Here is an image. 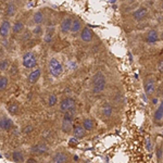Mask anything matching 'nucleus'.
Returning a JSON list of instances; mask_svg holds the SVG:
<instances>
[{"mask_svg":"<svg viewBox=\"0 0 163 163\" xmlns=\"http://www.w3.org/2000/svg\"><path fill=\"white\" fill-rule=\"evenodd\" d=\"M106 87H107L106 76L104 75L102 72H97L93 75V82H91V91H93V93L99 95V93H104Z\"/></svg>","mask_w":163,"mask_h":163,"instance_id":"obj_1","label":"nucleus"},{"mask_svg":"<svg viewBox=\"0 0 163 163\" xmlns=\"http://www.w3.org/2000/svg\"><path fill=\"white\" fill-rule=\"evenodd\" d=\"M75 112H76L75 107L70 109L69 111L64 112V115H63V119H62V124H61V131H62L64 134H70V133H72L73 117L75 115Z\"/></svg>","mask_w":163,"mask_h":163,"instance_id":"obj_2","label":"nucleus"},{"mask_svg":"<svg viewBox=\"0 0 163 163\" xmlns=\"http://www.w3.org/2000/svg\"><path fill=\"white\" fill-rule=\"evenodd\" d=\"M48 70L52 77L59 78L63 73V65L57 58H50V60L48 61Z\"/></svg>","mask_w":163,"mask_h":163,"instance_id":"obj_3","label":"nucleus"},{"mask_svg":"<svg viewBox=\"0 0 163 163\" xmlns=\"http://www.w3.org/2000/svg\"><path fill=\"white\" fill-rule=\"evenodd\" d=\"M22 64L27 70H33L37 65V56L32 51H26L22 58Z\"/></svg>","mask_w":163,"mask_h":163,"instance_id":"obj_4","label":"nucleus"},{"mask_svg":"<svg viewBox=\"0 0 163 163\" xmlns=\"http://www.w3.org/2000/svg\"><path fill=\"white\" fill-rule=\"evenodd\" d=\"M31 153L33 155H42L49 151V147L46 142H37L36 145H33L31 147Z\"/></svg>","mask_w":163,"mask_h":163,"instance_id":"obj_5","label":"nucleus"},{"mask_svg":"<svg viewBox=\"0 0 163 163\" xmlns=\"http://www.w3.org/2000/svg\"><path fill=\"white\" fill-rule=\"evenodd\" d=\"M72 22H73L72 18H70V16H65L62 21H61V23H60V26H59L60 33L63 34V35H67L69 33H71Z\"/></svg>","mask_w":163,"mask_h":163,"instance_id":"obj_6","label":"nucleus"},{"mask_svg":"<svg viewBox=\"0 0 163 163\" xmlns=\"http://www.w3.org/2000/svg\"><path fill=\"white\" fill-rule=\"evenodd\" d=\"M12 26H11V22L9 21L8 19H5L1 22L0 24V37L1 38H7L10 35V32Z\"/></svg>","mask_w":163,"mask_h":163,"instance_id":"obj_7","label":"nucleus"},{"mask_svg":"<svg viewBox=\"0 0 163 163\" xmlns=\"http://www.w3.org/2000/svg\"><path fill=\"white\" fill-rule=\"evenodd\" d=\"M144 89L147 97H151L155 90V82L153 78H147L144 83Z\"/></svg>","mask_w":163,"mask_h":163,"instance_id":"obj_8","label":"nucleus"},{"mask_svg":"<svg viewBox=\"0 0 163 163\" xmlns=\"http://www.w3.org/2000/svg\"><path fill=\"white\" fill-rule=\"evenodd\" d=\"M80 37L83 42H91L93 39V33L89 27H84L80 29Z\"/></svg>","mask_w":163,"mask_h":163,"instance_id":"obj_9","label":"nucleus"},{"mask_svg":"<svg viewBox=\"0 0 163 163\" xmlns=\"http://www.w3.org/2000/svg\"><path fill=\"white\" fill-rule=\"evenodd\" d=\"M75 107V100L73 98H70V97H67V98H64L62 101H61V104H60V111L64 113V112L69 111L70 109L74 108Z\"/></svg>","mask_w":163,"mask_h":163,"instance_id":"obj_10","label":"nucleus"},{"mask_svg":"<svg viewBox=\"0 0 163 163\" xmlns=\"http://www.w3.org/2000/svg\"><path fill=\"white\" fill-rule=\"evenodd\" d=\"M148 14H149V10L145 7H140V8H138L137 10H135L133 12V18L136 21H142V20H145L147 18Z\"/></svg>","mask_w":163,"mask_h":163,"instance_id":"obj_11","label":"nucleus"},{"mask_svg":"<svg viewBox=\"0 0 163 163\" xmlns=\"http://www.w3.org/2000/svg\"><path fill=\"white\" fill-rule=\"evenodd\" d=\"M42 76V71L40 69H34L31 73H29V77H27V82H29V85H34L38 82V80Z\"/></svg>","mask_w":163,"mask_h":163,"instance_id":"obj_12","label":"nucleus"},{"mask_svg":"<svg viewBox=\"0 0 163 163\" xmlns=\"http://www.w3.org/2000/svg\"><path fill=\"white\" fill-rule=\"evenodd\" d=\"M13 127V122L10 117H3L0 119V130L5 131V132H9Z\"/></svg>","mask_w":163,"mask_h":163,"instance_id":"obj_13","label":"nucleus"},{"mask_svg":"<svg viewBox=\"0 0 163 163\" xmlns=\"http://www.w3.org/2000/svg\"><path fill=\"white\" fill-rule=\"evenodd\" d=\"M54 34H56V29L54 27H52V26L47 27L45 29V34H44V42L46 44H51L53 42Z\"/></svg>","mask_w":163,"mask_h":163,"instance_id":"obj_14","label":"nucleus"},{"mask_svg":"<svg viewBox=\"0 0 163 163\" xmlns=\"http://www.w3.org/2000/svg\"><path fill=\"white\" fill-rule=\"evenodd\" d=\"M73 136L77 139H82V138L85 137L86 135V130L83 127V125H76V126H73Z\"/></svg>","mask_w":163,"mask_h":163,"instance_id":"obj_15","label":"nucleus"},{"mask_svg":"<svg viewBox=\"0 0 163 163\" xmlns=\"http://www.w3.org/2000/svg\"><path fill=\"white\" fill-rule=\"evenodd\" d=\"M51 161L54 163H65L69 161V157L64 152H56L51 157Z\"/></svg>","mask_w":163,"mask_h":163,"instance_id":"obj_16","label":"nucleus"},{"mask_svg":"<svg viewBox=\"0 0 163 163\" xmlns=\"http://www.w3.org/2000/svg\"><path fill=\"white\" fill-rule=\"evenodd\" d=\"M16 13V5L14 2H9L8 5H5V18H12V16L15 15Z\"/></svg>","mask_w":163,"mask_h":163,"instance_id":"obj_17","label":"nucleus"},{"mask_svg":"<svg viewBox=\"0 0 163 163\" xmlns=\"http://www.w3.org/2000/svg\"><path fill=\"white\" fill-rule=\"evenodd\" d=\"M159 33L155 29H151V31L148 32L147 36H146V42H149V44H155V42H159Z\"/></svg>","mask_w":163,"mask_h":163,"instance_id":"obj_18","label":"nucleus"},{"mask_svg":"<svg viewBox=\"0 0 163 163\" xmlns=\"http://www.w3.org/2000/svg\"><path fill=\"white\" fill-rule=\"evenodd\" d=\"M45 21V14L42 11H36L32 16V22L35 25H42Z\"/></svg>","mask_w":163,"mask_h":163,"instance_id":"obj_19","label":"nucleus"},{"mask_svg":"<svg viewBox=\"0 0 163 163\" xmlns=\"http://www.w3.org/2000/svg\"><path fill=\"white\" fill-rule=\"evenodd\" d=\"M11 31H12L13 34H15V35L23 33V31H24V23L22 21H20V20H19V21H15V22H14V24H13Z\"/></svg>","mask_w":163,"mask_h":163,"instance_id":"obj_20","label":"nucleus"},{"mask_svg":"<svg viewBox=\"0 0 163 163\" xmlns=\"http://www.w3.org/2000/svg\"><path fill=\"white\" fill-rule=\"evenodd\" d=\"M82 125L86 130V132H90L95 128V122H93V119H89V117H86V119L83 120L82 122Z\"/></svg>","mask_w":163,"mask_h":163,"instance_id":"obj_21","label":"nucleus"},{"mask_svg":"<svg viewBox=\"0 0 163 163\" xmlns=\"http://www.w3.org/2000/svg\"><path fill=\"white\" fill-rule=\"evenodd\" d=\"M153 119H155V122H161L163 120V100L161 101V104H160V106L158 107V109L155 110Z\"/></svg>","mask_w":163,"mask_h":163,"instance_id":"obj_22","label":"nucleus"},{"mask_svg":"<svg viewBox=\"0 0 163 163\" xmlns=\"http://www.w3.org/2000/svg\"><path fill=\"white\" fill-rule=\"evenodd\" d=\"M82 29V21L78 20V19H75V20H73L72 22V27H71V33L72 34H77L78 32H80Z\"/></svg>","mask_w":163,"mask_h":163,"instance_id":"obj_23","label":"nucleus"},{"mask_svg":"<svg viewBox=\"0 0 163 163\" xmlns=\"http://www.w3.org/2000/svg\"><path fill=\"white\" fill-rule=\"evenodd\" d=\"M101 112H102V115L106 117H110L112 115V113H113V107L111 106V104H104V107H102V109H101Z\"/></svg>","mask_w":163,"mask_h":163,"instance_id":"obj_24","label":"nucleus"},{"mask_svg":"<svg viewBox=\"0 0 163 163\" xmlns=\"http://www.w3.org/2000/svg\"><path fill=\"white\" fill-rule=\"evenodd\" d=\"M8 112L11 115H16L20 112V106L16 102H11L10 104H8Z\"/></svg>","mask_w":163,"mask_h":163,"instance_id":"obj_25","label":"nucleus"},{"mask_svg":"<svg viewBox=\"0 0 163 163\" xmlns=\"http://www.w3.org/2000/svg\"><path fill=\"white\" fill-rule=\"evenodd\" d=\"M12 161L13 162H23L24 161V155L22 151L15 150L12 152Z\"/></svg>","mask_w":163,"mask_h":163,"instance_id":"obj_26","label":"nucleus"},{"mask_svg":"<svg viewBox=\"0 0 163 163\" xmlns=\"http://www.w3.org/2000/svg\"><path fill=\"white\" fill-rule=\"evenodd\" d=\"M9 67H10V61L7 58H3V59L0 60V72L8 71Z\"/></svg>","mask_w":163,"mask_h":163,"instance_id":"obj_27","label":"nucleus"},{"mask_svg":"<svg viewBox=\"0 0 163 163\" xmlns=\"http://www.w3.org/2000/svg\"><path fill=\"white\" fill-rule=\"evenodd\" d=\"M9 85V78L7 76H0V93L5 91Z\"/></svg>","mask_w":163,"mask_h":163,"instance_id":"obj_28","label":"nucleus"},{"mask_svg":"<svg viewBox=\"0 0 163 163\" xmlns=\"http://www.w3.org/2000/svg\"><path fill=\"white\" fill-rule=\"evenodd\" d=\"M58 104V97L56 93H50L49 97H48V106L51 108V107H54Z\"/></svg>","mask_w":163,"mask_h":163,"instance_id":"obj_29","label":"nucleus"},{"mask_svg":"<svg viewBox=\"0 0 163 163\" xmlns=\"http://www.w3.org/2000/svg\"><path fill=\"white\" fill-rule=\"evenodd\" d=\"M32 34L35 35V36H40L42 34H44V29H42V25H35V27L32 31Z\"/></svg>","mask_w":163,"mask_h":163,"instance_id":"obj_30","label":"nucleus"},{"mask_svg":"<svg viewBox=\"0 0 163 163\" xmlns=\"http://www.w3.org/2000/svg\"><path fill=\"white\" fill-rule=\"evenodd\" d=\"M9 72H10V75L11 76H16L19 74V69L18 66H16L15 64L11 65L10 67H9Z\"/></svg>","mask_w":163,"mask_h":163,"instance_id":"obj_31","label":"nucleus"},{"mask_svg":"<svg viewBox=\"0 0 163 163\" xmlns=\"http://www.w3.org/2000/svg\"><path fill=\"white\" fill-rule=\"evenodd\" d=\"M31 35H32V33L31 32H23V35H22V40L23 42H25V40H29V38H31Z\"/></svg>","mask_w":163,"mask_h":163,"instance_id":"obj_32","label":"nucleus"},{"mask_svg":"<svg viewBox=\"0 0 163 163\" xmlns=\"http://www.w3.org/2000/svg\"><path fill=\"white\" fill-rule=\"evenodd\" d=\"M146 148L148 149V151H151L152 150V147H151V140L150 138H148L147 140H146Z\"/></svg>","mask_w":163,"mask_h":163,"instance_id":"obj_33","label":"nucleus"},{"mask_svg":"<svg viewBox=\"0 0 163 163\" xmlns=\"http://www.w3.org/2000/svg\"><path fill=\"white\" fill-rule=\"evenodd\" d=\"M77 142H78V139L73 136V138H71L70 141H69V144H70L71 146H76V145H77Z\"/></svg>","mask_w":163,"mask_h":163,"instance_id":"obj_34","label":"nucleus"},{"mask_svg":"<svg viewBox=\"0 0 163 163\" xmlns=\"http://www.w3.org/2000/svg\"><path fill=\"white\" fill-rule=\"evenodd\" d=\"M158 70H159V72L163 73V60L159 61V63H158Z\"/></svg>","mask_w":163,"mask_h":163,"instance_id":"obj_35","label":"nucleus"},{"mask_svg":"<svg viewBox=\"0 0 163 163\" xmlns=\"http://www.w3.org/2000/svg\"><path fill=\"white\" fill-rule=\"evenodd\" d=\"M32 131H33V126L32 125H29V126H25V128H24V133H31Z\"/></svg>","mask_w":163,"mask_h":163,"instance_id":"obj_36","label":"nucleus"},{"mask_svg":"<svg viewBox=\"0 0 163 163\" xmlns=\"http://www.w3.org/2000/svg\"><path fill=\"white\" fill-rule=\"evenodd\" d=\"M157 155H158L159 160L162 158V149H161V148H159V149H158V153H157Z\"/></svg>","mask_w":163,"mask_h":163,"instance_id":"obj_37","label":"nucleus"},{"mask_svg":"<svg viewBox=\"0 0 163 163\" xmlns=\"http://www.w3.org/2000/svg\"><path fill=\"white\" fill-rule=\"evenodd\" d=\"M27 162H37L36 161V159H34V158H29V159H27Z\"/></svg>","mask_w":163,"mask_h":163,"instance_id":"obj_38","label":"nucleus"},{"mask_svg":"<svg viewBox=\"0 0 163 163\" xmlns=\"http://www.w3.org/2000/svg\"><path fill=\"white\" fill-rule=\"evenodd\" d=\"M157 102H158V99L155 98V99H153V100H152V104H157Z\"/></svg>","mask_w":163,"mask_h":163,"instance_id":"obj_39","label":"nucleus"},{"mask_svg":"<svg viewBox=\"0 0 163 163\" xmlns=\"http://www.w3.org/2000/svg\"><path fill=\"white\" fill-rule=\"evenodd\" d=\"M159 37H160L161 40H163V32H161V35H159Z\"/></svg>","mask_w":163,"mask_h":163,"instance_id":"obj_40","label":"nucleus"},{"mask_svg":"<svg viewBox=\"0 0 163 163\" xmlns=\"http://www.w3.org/2000/svg\"><path fill=\"white\" fill-rule=\"evenodd\" d=\"M2 15V12H1V10H0V16Z\"/></svg>","mask_w":163,"mask_h":163,"instance_id":"obj_41","label":"nucleus"},{"mask_svg":"<svg viewBox=\"0 0 163 163\" xmlns=\"http://www.w3.org/2000/svg\"><path fill=\"white\" fill-rule=\"evenodd\" d=\"M161 8H162V10H163V2H162V5H161Z\"/></svg>","mask_w":163,"mask_h":163,"instance_id":"obj_42","label":"nucleus"}]
</instances>
